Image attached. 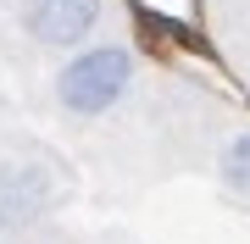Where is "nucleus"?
Instances as JSON below:
<instances>
[{"label":"nucleus","mask_w":250,"mask_h":244,"mask_svg":"<svg viewBox=\"0 0 250 244\" xmlns=\"http://www.w3.org/2000/svg\"><path fill=\"white\" fill-rule=\"evenodd\" d=\"M217 183H223L228 194L250 200V122H245V128H233L228 145L217 150Z\"/></svg>","instance_id":"obj_4"},{"label":"nucleus","mask_w":250,"mask_h":244,"mask_svg":"<svg viewBox=\"0 0 250 244\" xmlns=\"http://www.w3.org/2000/svg\"><path fill=\"white\" fill-rule=\"evenodd\" d=\"M106 0H22L17 17H22V34L45 50H72L95 34Z\"/></svg>","instance_id":"obj_3"},{"label":"nucleus","mask_w":250,"mask_h":244,"mask_svg":"<svg viewBox=\"0 0 250 244\" xmlns=\"http://www.w3.org/2000/svg\"><path fill=\"white\" fill-rule=\"evenodd\" d=\"M134 50L117 45V39H100V45H83L72 50L62 67H56V106L78 122H95L117 111L134 89Z\"/></svg>","instance_id":"obj_1"},{"label":"nucleus","mask_w":250,"mask_h":244,"mask_svg":"<svg viewBox=\"0 0 250 244\" xmlns=\"http://www.w3.org/2000/svg\"><path fill=\"white\" fill-rule=\"evenodd\" d=\"M62 167L45 155H0V233H28L62 206Z\"/></svg>","instance_id":"obj_2"},{"label":"nucleus","mask_w":250,"mask_h":244,"mask_svg":"<svg viewBox=\"0 0 250 244\" xmlns=\"http://www.w3.org/2000/svg\"><path fill=\"white\" fill-rule=\"evenodd\" d=\"M17 244H50V239H17Z\"/></svg>","instance_id":"obj_5"}]
</instances>
